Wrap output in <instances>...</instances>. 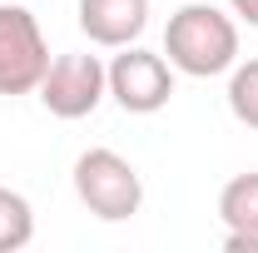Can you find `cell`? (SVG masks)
Listing matches in <instances>:
<instances>
[{
    "label": "cell",
    "mask_w": 258,
    "mask_h": 253,
    "mask_svg": "<svg viewBox=\"0 0 258 253\" xmlns=\"http://www.w3.org/2000/svg\"><path fill=\"white\" fill-rule=\"evenodd\" d=\"M164 55L179 75H194V80L224 75L238 65V25L219 5H204V0L179 5L164 30Z\"/></svg>",
    "instance_id": "cell-1"
},
{
    "label": "cell",
    "mask_w": 258,
    "mask_h": 253,
    "mask_svg": "<svg viewBox=\"0 0 258 253\" xmlns=\"http://www.w3.org/2000/svg\"><path fill=\"white\" fill-rule=\"evenodd\" d=\"M75 194L80 204L104 223H124L139 214L144 204V184H139V169L114 149H85L75 159Z\"/></svg>",
    "instance_id": "cell-2"
},
{
    "label": "cell",
    "mask_w": 258,
    "mask_h": 253,
    "mask_svg": "<svg viewBox=\"0 0 258 253\" xmlns=\"http://www.w3.org/2000/svg\"><path fill=\"white\" fill-rule=\"evenodd\" d=\"M50 70L45 30L20 0H0V95H30Z\"/></svg>",
    "instance_id": "cell-3"
},
{
    "label": "cell",
    "mask_w": 258,
    "mask_h": 253,
    "mask_svg": "<svg viewBox=\"0 0 258 253\" xmlns=\"http://www.w3.org/2000/svg\"><path fill=\"white\" fill-rule=\"evenodd\" d=\"M104 95H109V70L99 65V55H60L40 80V104L55 119H85L99 109Z\"/></svg>",
    "instance_id": "cell-4"
},
{
    "label": "cell",
    "mask_w": 258,
    "mask_h": 253,
    "mask_svg": "<svg viewBox=\"0 0 258 253\" xmlns=\"http://www.w3.org/2000/svg\"><path fill=\"white\" fill-rule=\"evenodd\" d=\"M109 95L124 114H154L174 95V65L154 50L124 45V55H114L109 65Z\"/></svg>",
    "instance_id": "cell-5"
},
{
    "label": "cell",
    "mask_w": 258,
    "mask_h": 253,
    "mask_svg": "<svg viewBox=\"0 0 258 253\" xmlns=\"http://www.w3.org/2000/svg\"><path fill=\"white\" fill-rule=\"evenodd\" d=\"M149 25V0H80V30L90 45L124 50Z\"/></svg>",
    "instance_id": "cell-6"
},
{
    "label": "cell",
    "mask_w": 258,
    "mask_h": 253,
    "mask_svg": "<svg viewBox=\"0 0 258 253\" xmlns=\"http://www.w3.org/2000/svg\"><path fill=\"white\" fill-rule=\"evenodd\" d=\"M219 219L228 223V253H258V174H238L224 184Z\"/></svg>",
    "instance_id": "cell-7"
},
{
    "label": "cell",
    "mask_w": 258,
    "mask_h": 253,
    "mask_svg": "<svg viewBox=\"0 0 258 253\" xmlns=\"http://www.w3.org/2000/svg\"><path fill=\"white\" fill-rule=\"evenodd\" d=\"M35 238V209L25 194L0 189V253H15Z\"/></svg>",
    "instance_id": "cell-8"
},
{
    "label": "cell",
    "mask_w": 258,
    "mask_h": 253,
    "mask_svg": "<svg viewBox=\"0 0 258 253\" xmlns=\"http://www.w3.org/2000/svg\"><path fill=\"white\" fill-rule=\"evenodd\" d=\"M228 109L238 124L258 129V60L233 65V80H228Z\"/></svg>",
    "instance_id": "cell-9"
},
{
    "label": "cell",
    "mask_w": 258,
    "mask_h": 253,
    "mask_svg": "<svg viewBox=\"0 0 258 253\" xmlns=\"http://www.w3.org/2000/svg\"><path fill=\"white\" fill-rule=\"evenodd\" d=\"M233 5V15H243L248 25H258V0H228Z\"/></svg>",
    "instance_id": "cell-10"
}]
</instances>
